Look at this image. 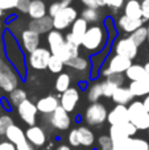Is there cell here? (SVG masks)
<instances>
[{
  "label": "cell",
  "mask_w": 149,
  "mask_h": 150,
  "mask_svg": "<svg viewBox=\"0 0 149 150\" xmlns=\"http://www.w3.org/2000/svg\"><path fill=\"white\" fill-rule=\"evenodd\" d=\"M104 40H106V33L102 26L92 25L90 26L89 30L84 34L83 40H82V46L86 50H89V52H98L104 45Z\"/></svg>",
  "instance_id": "1"
},
{
  "label": "cell",
  "mask_w": 149,
  "mask_h": 150,
  "mask_svg": "<svg viewBox=\"0 0 149 150\" xmlns=\"http://www.w3.org/2000/svg\"><path fill=\"white\" fill-rule=\"evenodd\" d=\"M129 122L136 127L137 130L149 129V112L145 109L141 101H133L128 107Z\"/></svg>",
  "instance_id": "2"
},
{
  "label": "cell",
  "mask_w": 149,
  "mask_h": 150,
  "mask_svg": "<svg viewBox=\"0 0 149 150\" xmlns=\"http://www.w3.org/2000/svg\"><path fill=\"white\" fill-rule=\"evenodd\" d=\"M18 78L16 75L13 67L0 57V88H3L7 92H12L17 88Z\"/></svg>",
  "instance_id": "3"
},
{
  "label": "cell",
  "mask_w": 149,
  "mask_h": 150,
  "mask_svg": "<svg viewBox=\"0 0 149 150\" xmlns=\"http://www.w3.org/2000/svg\"><path fill=\"white\" fill-rule=\"evenodd\" d=\"M137 132L136 127L132 122H124V124H119V125H111L110 129V137L112 138L114 145L116 144L124 142V141L132 138V136Z\"/></svg>",
  "instance_id": "4"
},
{
  "label": "cell",
  "mask_w": 149,
  "mask_h": 150,
  "mask_svg": "<svg viewBox=\"0 0 149 150\" xmlns=\"http://www.w3.org/2000/svg\"><path fill=\"white\" fill-rule=\"evenodd\" d=\"M78 18V12L73 7H67L62 9L57 16L53 17V25L55 30H65L69 26L74 24V21Z\"/></svg>",
  "instance_id": "5"
},
{
  "label": "cell",
  "mask_w": 149,
  "mask_h": 150,
  "mask_svg": "<svg viewBox=\"0 0 149 150\" xmlns=\"http://www.w3.org/2000/svg\"><path fill=\"white\" fill-rule=\"evenodd\" d=\"M52 57V53L46 47H37L34 52H32L28 57V63L34 70H45L48 69L49 59Z\"/></svg>",
  "instance_id": "6"
},
{
  "label": "cell",
  "mask_w": 149,
  "mask_h": 150,
  "mask_svg": "<svg viewBox=\"0 0 149 150\" xmlns=\"http://www.w3.org/2000/svg\"><path fill=\"white\" fill-rule=\"evenodd\" d=\"M108 112L106 107L100 103H92L91 105L87 108L86 113H84V119H86L87 124L90 125H100L107 120Z\"/></svg>",
  "instance_id": "7"
},
{
  "label": "cell",
  "mask_w": 149,
  "mask_h": 150,
  "mask_svg": "<svg viewBox=\"0 0 149 150\" xmlns=\"http://www.w3.org/2000/svg\"><path fill=\"white\" fill-rule=\"evenodd\" d=\"M132 66V59L126 58L123 55L115 54L108 62V67L103 70L104 76H110L112 74H123Z\"/></svg>",
  "instance_id": "8"
},
{
  "label": "cell",
  "mask_w": 149,
  "mask_h": 150,
  "mask_svg": "<svg viewBox=\"0 0 149 150\" xmlns=\"http://www.w3.org/2000/svg\"><path fill=\"white\" fill-rule=\"evenodd\" d=\"M115 52H116V54H119V55H123V57H126V58L133 59L137 55L139 46H137L129 37H127V38L119 40L115 46Z\"/></svg>",
  "instance_id": "9"
},
{
  "label": "cell",
  "mask_w": 149,
  "mask_h": 150,
  "mask_svg": "<svg viewBox=\"0 0 149 150\" xmlns=\"http://www.w3.org/2000/svg\"><path fill=\"white\" fill-rule=\"evenodd\" d=\"M17 112H18V116H20L26 124L33 127L34 122H36L37 112H38L37 105H34L31 100L26 99L25 101H23V103L17 107Z\"/></svg>",
  "instance_id": "10"
},
{
  "label": "cell",
  "mask_w": 149,
  "mask_h": 150,
  "mask_svg": "<svg viewBox=\"0 0 149 150\" xmlns=\"http://www.w3.org/2000/svg\"><path fill=\"white\" fill-rule=\"evenodd\" d=\"M28 29L37 34H45L49 33L54 29V25H53V17H50L49 15H46L42 18H36V20H31L28 24Z\"/></svg>",
  "instance_id": "11"
},
{
  "label": "cell",
  "mask_w": 149,
  "mask_h": 150,
  "mask_svg": "<svg viewBox=\"0 0 149 150\" xmlns=\"http://www.w3.org/2000/svg\"><path fill=\"white\" fill-rule=\"evenodd\" d=\"M50 124L58 130L69 129V127H70V116H69V112L65 111V109L60 105L50 115Z\"/></svg>",
  "instance_id": "12"
},
{
  "label": "cell",
  "mask_w": 149,
  "mask_h": 150,
  "mask_svg": "<svg viewBox=\"0 0 149 150\" xmlns=\"http://www.w3.org/2000/svg\"><path fill=\"white\" fill-rule=\"evenodd\" d=\"M124 82L123 74H112L110 76H107V79L104 82H102L103 87V96L106 98H112L114 92L118 90L119 87H121Z\"/></svg>",
  "instance_id": "13"
},
{
  "label": "cell",
  "mask_w": 149,
  "mask_h": 150,
  "mask_svg": "<svg viewBox=\"0 0 149 150\" xmlns=\"http://www.w3.org/2000/svg\"><path fill=\"white\" fill-rule=\"evenodd\" d=\"M78 101H79V91L74 87L73 88L70 87L67 91H65V92L62 93L60 104L65 111L71 112V111H74V108L77 107Z\"/></svg>",
  "instance_id": "14"
},
{
  "label": "cell",
  "mask_w": 149,
  "mask_h": 150,
  "mask_svg": "<svg viewBox=\"0 0 149 150\" xmlns=\"http://www.w3.org/2000/svg\"><path fill=\"white\" fill-rule=\"evenodd\" d=\"M107 121L111 125H119V124H124V122L129 121V115H128V108L126 105H120L116 104V107L112 111L108 113Z\"/></svg>",
  "instance_id": "15"
},
{
  "label": "cell",
  "mask_w": 149,
  "mask_h": 150,
  "mask_svg": "<svg viewBox=\"0 0 149 150\" xmlns=\"http://www.w3.org/2000/svg\"><path fill=\"white\" fill-rule=\"evenodd\" d=\"M21 44H23V47L26 53L31 54L32 52L40 47V34L34 33V32L29 30V29H25L21 34Z\"/></svg>",
  "instance_id": "16"
},
{
  "label": "cell",
  "mask_w": 149,
  "mask_h": 150,
  "mask_svg": "<svg viewBox=\"0 0 149 150\" xmlns=\"http://www.w3.org/2000/svg\"><path fill=\"white\" fill-rule=\"evenodd\" d=\"M144 24V18H131L128 16L123 15L118 21V25L124 33L132 34L135 30H137L139 28H141Z\"/></svg>",
  "instance_id": "17"
},
{
  "label": "cell",
  "mask_w": 149,
  "mask_h": 150,
  "mask_svg": "<svg viewBox=\"0 0 149 150\" xmlns=\"http://www.w3.org/2000/svg\"><path fill=\"white\" fill-rule=\"evenodd\" d=\"M36 105H37L38 112L45 113V115H52L53 112L61 105V104H60V101H58V99L55 98V96L49 95V96H45V98L40 99V100L37 101Z\"/></svg>",
  "instance_id": "18"
},
{
  "label": "cell",
  "mask_w": 149,
  "mask_h": 150,
  "mask_svg": "<svg viewBox=\"0 0 149 150\" xmlns=\"http://www.w3.org/2000/svg\"><path fill=\"white\" fill-rule=\"evenodd\" d=\"M65 42H66V38L63 37V34L60 30L53 29L52 32L48 33V45H49V50L53 55H55L60 52V49L65 45Z\"/></svg>",
  "instance_id": "19"
},
{
  "label": "cell",
  "mask_w": 149,
  "mask_h": 150,
  "mask_svg": "<svg viewBox=\"0 0 149 150\" xmlns=\"http://www.w3.org/2000/svg\"><path fill=\"white\" fill-rule=\"evenodd\" d=\"M114 148L119 150H149V145L147 141L141 138H129L124 142L114 145Z\"/></svg>",
  "instance_id": "20"
},
{
  "label": "cell",
  "mask_w": 149,
  "mask_h": 150,
  "mask_svg": "<svg viewBox=\"0 0 149 150\" xmlns=\"http://www.w3.org/2000/svg\"><path fill=\"white\" fill-rule=\"evenodd\" d=\"M28 141L34 146H42L46 141V136H45L44 130L41 129L40 127H31L25 133Z\"/></svg>",
  "instance_id": "21"
},
{
  "label": "cell",
  "mask_w": 149,
  "mask_h": 150,
  "mask_svg": "<svg viewBox=\"0 0 149 150\" xmlns=\"http://www.w3.org/2000/svg\"><path fill=\"white\" fill-rule=\"evenodd\" d=\"M89 28H90L89 23H87L86 20H83L82 17H78L75 21H74L73 25H71V32L70 33L73 34L74 38H75L77 41L82 45V40H83L86 32L89 30Z\"/></svg>",
  "instance_id": "22"
},
{
  "label": "cell",
  "mask_w": 149,
  "mask_h": 150,
  "mask_svg": "<svg viewBox=\"0 0 149 150\" xmlns=\"http://www.w3.org/2000/svg\"><path fill=\"white\" fill-rule=\"evenodd\" d=\"M28 15L32 20L36 18H42L48 15V8L42 0H32L31 5H29Z\"/></svg>",
  "instance_id": "23"
},
{
  "label": "cell",
  "mask_w": 149,
  "mask_h": 150,
  "mask_svg": "<svg viewBox=\"0 0 149 150\" xmlns=\"http://www.w3.org/2000/svg\"><path fill=\"white\" fill-rule=\"evenodd\" d=\"M5 136H7L8 141H9V142H12L15 146L20 145L21 142H24V141L28 140V138H26V136H25V133H24L23 130H21L20 128H18L17 125H15V124H13L12 127L8 128Z\"/></svg>",
  "instance_id": "24"
},
{
  "label": "cell",
  "mask_w": 149,
  "mask_h": 150,
  "mask_svg": "<svg viewBox=\"0 0 149 150\" xmlns=\"http://www.w3.org/2000/svg\"><path fill=\"white\" fill-rule=\"evenodd\" d=\"M129 90H131L133 96H145L149 95V76L141 80H136V82H131L129 84Z\"/></svg>",
  "instance_id": "25"
},
{
  "label": "cell",
  "mask_w": 149,
  "mask_h": 150,
  "mask_svg": "<svg viewBox=\"0 0 149 150\" xmlns=\"http://www.w3.org/2000/svg\"><path fill=\"white\" fill-rule=\"evenodd\" d=\"M133 98L135 96L132 95L131 90L126 87H119L112 95V100L116 104H120V105H126V104L131 103Z\"/></svg>",
  "instance_id": "26"
},
{
  "label": "cell",
  "mask_w": 149,
  "mask_h": 150,
  "mask_svg": "<svg viewBox=\"0 0 149 150\" xmlns=\"http://www.w3.org/2000/svg\"><path fill=\"white\" fill-rule=\"evenodd\" d=\"M124 15L131 18H143L141 3L137 0H128L124 5Z\"/></svg>",
  "instance_id": "27"
},
{
  "label": "cell",
  "mask_w": 149,
  "mask_h": 150,
  "mask_svg": "<svg viewBox=\"0 0 149 150\" xmlns=\"http://www.w3.org/2000/svg\"><path fill=\"white\" fill-rule=\"evenodd\" d=\"M126 75L131 82L145 79V78L148 76L147 70H145V66H141V65H132L131 67L126 71Z\"/></svg>",
  "instance_id": "28"
},
{
  "label": "cell",
  "mask_w": 149,
  "mask_h": 150,
  "mask_svg": "<svg viewBox=\"0 0 149 150\" xmlns=\"http://www.w3.org/2000/svg\"><path fill=\"white\" fill-rule=\"evenodd\" d=\"M65 66H69L70 69H74V70H77V71H84V73H87V71L90 70L89 59L82 58V57H79V55L73 58V59H70L69 62H66Z\"/></svg>",
  "instance_id": "29"
},
{
  "label": "cell",
  "mask_w": 149,
  "mask_h": 150,
  "mask_svg": "<svg viewBox=\"0 0 149 150\" xmlns=\"http://www.w3.org/2000/svg\"><path fill=\"white\" fill-rule=\"evenodd\" d=\"M77 134H78V142L82 146H90L94 144V134L90 129L82 127L77 129Z\"/></svg>",
  "instance_id": "30"
},
{
  "label": "cell",
  "mask_w": 149,
  "mask_h": 150,
  "mask_svg": "<svg viewBox=\"0 0 149 150\" xmlns=\"http://www.w3.org/2000/svg\"><path fill=\"white\" fill-rule=\"evenodd\" d=\"M70 83H71V78L69 74L66 73H61L58 75L57 80H55V90L58 92L63 93L65 91H67L70 88Z\"/></svg>",
  "instance_id": "31"
},
{
  "label": "cell",
  "mask_w": 149,
  "mask_h": 150,
  "mask_svg": "<svg viewBox=\"0 0 149 150\" xmlns=\"http://www.w3.org/2000/svg\"><path fill=\"white\" fill-rule=\"evenodd\" d=\"M71 1H73V0H60V1L52 3L50 7L48 8V15H49L50 17H54V16H57L62 9L70 7Z\"/></svg>",
  "instance_id": "32"
},
{
  "label": "cell",
  "mask_w": 149,
  "mask_h": 150,
  "mask_svg": "<svg viewBox=\"0 0 149 150\" xmlns=\"http://www.w3.org/2000/svg\"><path fill=\"white\" fill-rule=\"evenodd\" d=\"M129 38H131L137 46H141V45L148 40V28H145V26L139 28L137 30H135L133 33L129 36Z\"/></svg>",
  "instance_id": "33"
},
{
  "label": "cell",
  "mask_w": 149,
  "mask_h": 150,
  "mask_svg": "<svg viewBox=\"0 0 149 150\" xmlns=\"http://www.w3.org/2000/svg\"><path fill=\"white\" fill-rule=\"evenodd\" d=\"M103 96V87H102V82L94 83L90 86L89 88V100L91 103H98L100 98Z\"/></svg>",
  "instance_id": "34"
},
{
  "label": "cell",
  "mask_w": 149,
  "mask_h": 150,
  "mask_svg": "<svg viewBox=\"0 0 149 150\" xmlns=\"http://www.w3.org/2000/svg\"><path fill=\"white\" fill-rule=\"evenodd\" d=\"M82 18L86 20L87 23L95 24L100 20V12L99 9H95V8H86L82 11Z\"/></svg>",
  "instance_id": "35"
},
{
  "label": "cell",
  "mask_w": 149,
  "mask_h": 150,
  "mask_svg": "<svg viewBox=\"0 0 149 150\" xmlns=\"http://www.w3.org/2000/svg\"><path fill=\"white\" fill-rule=\"evenodd\" d=\"M26 100V93L24 90H20V88H16L12 92H9V101L13 104V105L18 107L23 101Z\"/></svg>",
  "instance_id": "36"
},
{
  "label": "cell",
  "mask_w": 149,
  "mask_h": 150,
  "mask_svg": "<svg viewBox=\"0 0 149 150\" xmlns=\"http://www.w3.org/2000/svg\"><path fill=\"white\" fill-rule=\"evenodd\" d=\"M63 66H65V63H63L58 57H55V55L52 54V57H50V59H49V65H48V69L50 70V73L61 74L63 70Z\"/></svg>",
  "instance_id": "37"
},
{
  "label": "cell",
  "mask_w": 149,
  "mask_h": 150,
  "mask_svg": "<svg viewBox=\"0 0 149 150\" xmlns=\"http://www.w3.org/2000/svg\"><path fill=\"white\" fill-rule=\"evenodd\" d=\"M13 125V120L9 116L4 115V116H0V136L5 134L8 130V128Z\"/></svg>",
  "instance_id": "38"
},
{
  "label": "cell",
  "mask_w": 149,
  "mask_h": 150,
  "mask_svg": "<svg viewBox=\"0 0 149 150\" xmlns=\"http://www.w3.org/2000/svg\"><path fill=\"white\" fill-rule=\"evenodd\" d=\"M99 146L102 150H112L114 148V142L112 138L110 136H102L99 138Z\"/></svg>",
  "instance_id": "39"
},
{
  "label": "cell",
  "mask_w": 149,
  "mask_h": 150,
  "mask_svg": "<svg viewBox=\"0 0 149 150\" xmlns=\"http://www.w3.org/2000/svg\"><path fill=\"white\" fill-rule=\"evenodd\" d=\"M17 7V0H0V8L3 11L15 9Z\"/></svg>",
  "instance_id": "40"
},
{
  "label": "cell",
  "mask_w": 149,
  "mask_h": 150,
  "mask_svg": "<svg viewBox=\"0 0 149 150\" xmlns=\"http://www.w3.org/2000/svg\"><path fill=\"white\" fill-rule=\"evenodd\" d=\"M31 1L32 0H17V7H16V9L20 11L21 13H28Z\"/></svg>",
  "instance_id": "41"
},
{
  "label": "cell",
  "mask_w": 149,
  "mask_h": 150,
  "mask_svg": "<svg viewBox=\"0 0 149 150\" xmlns=\"http://www.w3.org/2000/svg\"><path fill=\"white\" fill-rule=\"evenodd\" d=\"M141 12L144 21L149 20V0H143L141 1Z\"/></svg>",
  "instance_id": "42"
},
{
  "label": "cell",
  "mask_w": 149,
  "mask_h": 150,
  "mask_svg": "<svg viewBox=\"0 0 149 150\" xmlns=\"http://www.w3.org/2000/svg\"><path fill=\"white\" fill-rule=\"evenodd\" d=\"M69 142H70L71 146H79L78 142V134H77V129L71 130L70 134H69Z\"/></svg>",
  "instance_id": "43"
},
{
  "label": "cell",
  "mask_w": 149,
  "mask_h": 150,
  "mask_svg": "<svg viewBox=\"0 0 149 150\" xmlns=\"http://www.w3.org/2000/svg\"><path fill=\"white\" fill-rule=\"evenodd\" d=\"M124 5V0H108L107 7L112 8L114 11H118L119 8H121Z\"/></svg>",
  "instance_id": "44"
},
{
  "label": "cell",
  "mask_w": 149,
  "mask_h": 150,
  "mask_svg": "<svg viewBox=\"0 0 149 150\" xmlns=\"http://www.w3.org/2000/svg\"><path fill=\"white\" fill-rule=\"evenodd\" d=\"M16 150H34V149H33V145L26 140V141H24V142H21L20 145L16 146Z\"/></svg>",
  "instance_id": "45"
},
{
  "label": "cell",
  "mask_w": 149,
  "mask_h": 150,
  "mask_svg": "<svg viewBox=\"0 0 149 150\" xmlns=\"http://www.w3.org/2000/svg\"><path fill=\"white\" fill-rule=\"evenodd\" d=\"M0 150H16V146L9 141H4L0 142Z\"/></svg>",
  "instance_id": "46"
},
{
  "label": "cell",
  "mask_w": 149,
  "mask_h": 150,
  "mask_svg": "<svg viewBox=\"0 0 149 150\" xmlns=\"http://www.w3.org/2000/svg\"><path fill=\"white\" fill-rule=\"evenodd\" d=\"M82 3L86 5V8H95V9H99V7H98V4H96V0H82Z\"/></svg>",
  "instance_id": "47"
},
{
  "label": "cell",
  "mask_w": 149,
  "mask_h": 150,
  "mask_svg": "<svg viewBox=\"0 0 149 150\" xmlns=\"http://www.w3.org/2000/svg\"><path fill=\"white\" fill-rule=\"evenodd\" d=\"M96 4L99 8L106 7V5H108V0H96Z\"/></svg>",
  "instance_id": "48"
},
{
  "label": "cell",
  "mask_w": 149,
  "mask_h": 150,
  "mask_svg": "<svg viewBox=\"0 0 149 150\" xmlns=\"http://www.w3.org/2000/svg\"><path fill=\"white\" fill-rule=\"evenodd\" d=\"M143 104H144V107H145V109L149 112V95L145 96V99H144V101H143Z\"/></svg>",
  "instance_id": "49"
},
{
  "label": "cell",
  "mask_w": 149,
  "mask_h": 150,
  "mask_svg": "<svg viewBox=\"0 0 149 150\" xmlns=\"http://www.w3.org/2000/svg\"><path fill=\"white\" fill-rule=\"evenodd\" d=\"M57 150H70V148L69 146H66V145H61V146H58Z\"/></svg>",
  "instance_id": "50"
},
{
  "label": "cell",
  "mask_w": 149,
  "mask_h": 150,
  "mask_svg": "<svg viewBox=\"0 0 149 150\" xmlns=\"http://www.w3.org/2000/svg\"><path fill=\"white\" fill-rule=\"evenodd\" d=\"M145 70H147V74H148V76H149V62L145 65Z\"/></svg>",
  "instance_id": "51"
},
{
  "label": "cell",
  "mask_w": 149,
  "mask_h": 150,
  "mask_svg": "<svg viewBox=\"0 0 149 150\" xmlns=\"http://www.w3.org/2000/svg\"><path fill=\"white\" fill-rule=\"evenodd\" d=\"M4 12H5V11H3L1 8H0V17H3V16H4Z\"/></svg>",
  "instance_id": "52"
},
{
  "label": "cell",
  "mask_w": 149,
  "mask_h": 150,
  "mask_svg": "<svg viewBox=\"0 0 149 150\" xmlns=\"http://www.w3.org/2000/svg\"><path fill=\"white\" fill-rule=\"evenodd\" d=\"M1 32H3V24H1V21H0V34H1Z\"/></svg>",
  "instance_id": "53"
},
{
  "label": "cell",
  "mask_w": 149,
  "mask_h": 150,
  "mask_svg": "<svg viewBox=\"0 0 149 150\" xmlns=\"http://www.w3.org/2000/svg\"><path fill=\"white\" fill-rule=\"evenodd\" d=\"M148 44H149V24H148Z\"/></svg>",
  "instance_id": "54"
},
{
  "label": "cell",
  "mask_w": 149,
  "mask_h": 150,
  "mask_svg": "<svg viewBox=\"0 0 149 150\" xmlns=\"http://www.w3.org/2000/svg\"><path fill=\"white\" fill-rule=\"evenodd\" d=\"M1 49H3V44H1V41H0V52H1Z\"/></svg>",
  "instance_id": "55"
},
{
  "label": "cell",
  "mask_w": 149,
  "mask_h": 150,
  "mask_svg": "<svg viewBox=\"0 0 149 150\" xmlns=\"http://www.w3.org/2000/svg\"><path fill=\"white\" fill-rule=\"evenodd\" d=\"M112 150H119V149H116V148H112Z\"/></svg>",
  "instance_id": "56"
},
{
  "label": "cell",
  "mask_w": 149,
  "mask_h": 150,
  "mask_svg": "<svg viewBox=\"0 0 149 150\" xmlns=\"http://www.w3.org/2000/svg\"><path fill=\"white\" fill-rule=\"evenodd\" d=\"M148 132H149V129H148Z\"/></svg>",
  "instance_id": "57"
}]
</instances>
